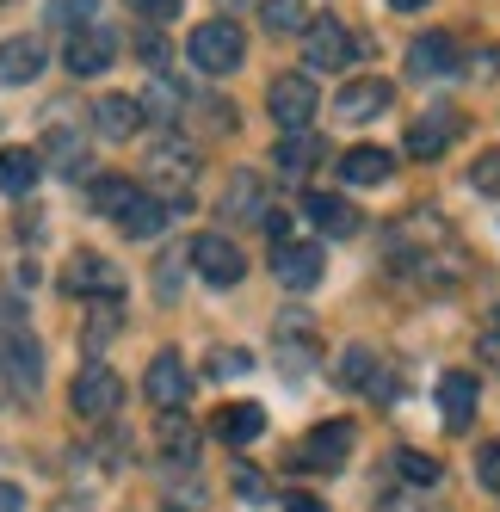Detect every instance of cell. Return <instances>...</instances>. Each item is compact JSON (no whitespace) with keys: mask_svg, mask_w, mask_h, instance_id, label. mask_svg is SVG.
I'll use <instances>...</instances> for the list:
<instances>
[{"mask_svg":"<svg viewBox=\"0 0 500 512\" xmlns=\"http://www.w3.org/2000/svg\"><path fill=\"white\" fill-rule=\"evenodd\" d=\"M0 377H7L19 395L44 389V346L31 340L25 321H7V315H0Z\"/></svg>","mask_w":500,"mask_h":512,"instance_id":"6da1fadb","label":"cell"},{"mask_svg":"<svg viewBox=\"0 0 500 512\" xmlns=\"http://www.w3.org/2000/svg\"><path fill=\"white\" fill-rule=\"evenodd\" d=\"M186 50H192V62L204 68V75H235V68L247 62V38H241L235 19H204L186 38Z\"/></svg>","mask_w":500,"mask_h":512,"instance_id":"7a4b0ae2","label":"cell"},{"mask_svg":"<svg viewBox=\"0 0 500 512\" xmlns=\"http://www.w3.org/2000/svg\"><path fill=\"white\" fill-rule=\"evenodd\" d=\"M62 290L68 297H99V303H118L124 297V272L105 260V253H68V266H62Z\"/></svg>","mask_w":500,"mask_h":512,"instance_id":"3957f363","label":"cell"},{"mask_svg":"<svg viewBox=\"0 0 500 512\" xmlns=\"http://www.w3.org/2000/svg\"><path fill=\"white\" fill-rule=\"evenodd\" d=\"M315 105H321V87H315L309 75H272V87H266V112H272L278 130H309Z\"/></svg>","mask_w":500,"mask_h":512,"instance_id":"277c9868","label":"cell"},{"mask_svg":"<svg viewBox=\"0 0 500 512\" xmlns=\"http://www.w3.org/2000/svg\"><path fill=\"white\" fill-rule=\"evenodd\" d=\"M68 401H75L81 420H112L118 401H124V377L112 371V364H87V371L75 377V389H68Z\"/></svg>","mask_w":500,"mask_h":512,"instance_id":"5b68a950","label":"cell"},{"mask_svg":"<svg viewBox=\"0 0 500 512\" xmlns=\"http://www.w3.org/2000/svg\"><path fill=\"white\" fill-rule=\"evenodd\" d=\"M352 56H359V38H352L340 19H309L303 25V62L315 68V75H321V68L334 75V68H346Z\"/></svg>","mask_w":500,"mask_h":512,"instance_id":"8992f818","label":"cell"},{"mask_svg":"<svg viewBox=\"0 0 500 512\" xmlns=\"http://www.w3.org/2000/svg\"><path fill=\"white\" fill-rule=\"evenodd\" d=\"M192 371H186V358L173 352V346H161L155 358H149V377H142V389H149V401L161 414H173V408H186V395H192Z\"/></svg>","mask_w":500,"mask_h":512,"instance_id":"52a82bcc","label":"cell"},{"mask_svg":"<svg viewBox=\"0 0 500 512\" xmlns=\"http://www.w3.org/2000/svg\"><path fill=\"white\" fill-rule=\"evenodd\" d=\"M118 62V38L105 25H81L75 38H68V50H62V68L75 81H93V75H105V68Z\"/></svg>","mask_w":500,"mask_h":512,"instance_id":"ba28073f","label":"cell"},{"mask_svg":"<svg viewBox=\"0 0 500 512\" xmlns=\"http://www.w3.org/2000/svg\"><path fill=\"white\" fill-rule=\"evenodd\" d=\"M463 68V44L451 31H426V38L408 44V81H445Z\"/></svg>","mask_w":500,"mask_h":512,"instance_id":"9c48e42d","label":"cell"},{"mask_svg":"<svg viewBox=\"0 0 500 512\" xmlns=\"http://www.w3.org/2000/svg\"><path fill=\"white\" fill-rule=\"evenodd\" d=\"M192 266H198V278H210L217 290H229V284L247 278V253L229 235H198L192 241Z\"/></svg>","mask_w":500,"mask_h":512,"instance_id":"30bf717a","label":"cell"},{"mask_svg":"<svg viewBox=\"0 0 500 512\" xmlns=\"http://www.w3.org/2000/svg\"><path fill=\"white\" fill-rule=\"evenodd\" d=\"M321 272H328V253H321L315 241H284V247H272V278L284 290H315Z\"/></svg>","mask_w":500,"mask_h":512,"instance_id":"8fae6325","label":"cell"},{"mask_svg":"<svg viewBox=\"0 0 500 512\" xmlns=\"http://www.w3.org/2000/svg\"><path fill=\"white\" fill-rule=\"evenodd\" d=\"M167 216H173V204H167V198H155V192H142V186H136V192L112 210V223H118L130 241H155V235L167 229Z\"/></svg>","mask_w":500,"mask_h":512,"instance_id":"7c38bea8","label":"cell"},{"mask_svg":"<svg viewBox=\"0 0 500 512\" xmlns=\"http://www.w3.org/2000/svg\"><path fill=\"white\" fill-rule=\"evenodd\" d=\"M476 401H482V389H476L470 371H445V377H439V414H445V432H470V426H476Z\"/></svg>","mask_w":500,"mask_h":512,"instance_id":"4fadbf2b","label":"cell"},{"mask_svg":"<svg viewBox=\"0 0 500 512\" xmlns=\"http://www.w3.org/2000/svg\"><path fill=\"white\" fill-rule=\"evenodd\" d=\"M352 457V420H328V426H315L309 438H303V451H297V463L303 469H340Z\"/></svg>","mask_w":500,"mask_h":512,"instance_id":"5bb4252c","label":"cell"},{"mask_svg":"<svg viewBox=\"0 0 500 512\" xmlns=\"http://www.w3.org/2000/svg\"><path fill=\"white\" fill-rule=\"evenodd\" d=\"M266 179L260 173H229V192H223V204H217V216H223V223H260V216H266Z\"/></svg>","mask_w":500,"mask_h":512,"instance_id":"9a60e30c","label":"cell"},{"mask_svg":"<svg viewBox=\"0 0 500 512\" xmlns=\"http://www.w3.org/2000/svg\"><path fill=\"white\" fill-rule=\"evenodd\" d=\"M278 364L291 377H309L315 364H321V346H315V334H309V315H284L278 321Z\"/></svg>","mask_w":500,"mask_h":512,"instance_id":"2e32d148","label":"cell"},{"mask_svg":"<svg viewBox=\"0 0 500 512\" xmlns=\"http://www.w3.org/2000/svg\"><path fill=\"white\" fill-rule=\"evenodd\" d=\"M44 62H50L44 38H7L0 44V87H31L44 75Z\"/></svg>","mask_w":500,"mask_h":512,"instance_id":"e0dca14e","label":"cell"},{"mask_svg":"<svg viewBox=\"0 0 500 512\" xmlns=\"http://www.w3.org/2000/svg\"><path fill=\"white\" fill-rule=\"evenodd\" d=\"M303 216L315 229H328V235H359L365 229V216H359V204H346L340 192H303Z\"/></svg>","mask_w":500,"mask_h":512,"instance_id":"ac0fdd59","label":"cell"},{"mask_svg":"<svg viewBox=\"0 0 500 512\" xmlns=\"http://www.w3.org/2000/svg\"><path fill=\"white\" fill-rule=\"evenodd\" d=\"M142 124H149V118H142V105H136L130 93H105V99H93V130H99L105 142H130Z\"/></svg>","mask_w":500,"mask_h":512,"instance_id":"d6986e66","label":"cell"},{"mask_svg":"<svg viewBox=\"0 0 500 512\" xmlns=\"http://www.w3.org/2000/svg\"><path fill=\"white\" fill-rule=\"evenodd\" d=\"M210 432H217L223 445H254L266 432V408L260 401H223V408L210 414Z\"/></svg>","mask_w":500,"mask_h":512,"instance_id":"ffe728a7","label":"cell"},{"mask_svg":"<svg viewBox=\"0 0 500 512\" xmlns=\"http://www.w3.org/2000/svg\"><path fill=\"white\" fill-rule=\"evenodd\" d=\"M389 99H396V81L371 75V81H346V87H340V99H334V112L359 124V118H377V112H389Z\"/></svg>","mask_w":500,"mask_h":512,"instance_id":"44dd1931","label":"cell"},{"mask_svg":"<svg viewBox=\"0 0 500 512\" xmlns=\"http://www.w3.org/2000/svg\"><path fill=\"white\" fill-rule=\"evenodd\" d=\"M149 179H167V186L198 179V142H180V136L155 142V149H149Z\"/></svg>","mask_w":500,"mask_h":512,"instance_id":"7402d4cb","label":"cell"},{"mask_svg":"<svg viewBox=\"0 0 500 512\" xmlns=\"http://www.w3.org/2000/svg\"><path fill=\"white\" fill-rule=\"evenodd\" d=\"M451 142H457V112H426V118H414V130H408V155H414V161H439Z\"/></svg>","mask_w":500,"mask_h":512,"instance_id":"603a6c76","label":"cell"},{"mask_svg":"<svg viewBox=\"0 0 500 512\" xmlns=\"http://www.w3.org/2000/svg\"><path fill=\"white\" fill-rule=\"evenodd\" d=\"M340 179H346V186H383V179H396V155L371 149V142H365V149H346L340 155Z\"/></svg>","mask_w":500,"mask_h":512,"instance_id":"cb8c5ba5","label":"cell"},{"mask_svg":"<svg viewBox=\"0 0 500 512\" xmlns=\"http://www.w3.org/2000/svg\"><path fill=\"white\" fill-rule=\"evenodd\" d=\"M155 438H161V451H167V463H186V469H192V457H198V426L186 420V408H173V414H161Z\"/></svg>","mask_w":500,"mask_h":512,"instance_id":"d4e9b609","label":"cell"},{"mask_svg":"<svg viewBox=\"0 0 500 512\" xmlns=\"http://www.w3.org/2000/svg\"><path fill=\"white\" fill-rule=\"evenodd\" d=\"M38 173H44V161L31 149H0V192L7 198H25L31 186H38Z\"/></svg>","mask_w":500,"mask_h":512,"instance_id":"484cf974","label":"cell"},{"mask_svg":"<svg viewBox=\"0 0 500 512\" xmlns=\"http://www.w3.org/2000/svg\"><path fill=\"white\" fill-rule=\"evenodd\" d=\"M260 25L272 31V38H303L309 7H303V0H260Z\"/></svg>","mask_w":500,"mask_h":512,"instance_id":"4316f807","label":"cell"},{"mask_svg":"<svg viewBox=\"0 0 500 512\" xmlns=\"http://www.w3.org/2000/svg\"><path fill=\"white\" fill-rule=\"evenodd\" d=\"M315 161H321V136L315 130H284V142H278V173H303Z\"/></svg>","mask_w":500,"mask_h":512,"instance_id":"83f0119b","label":"cell"},{"mask_svg":"<svg viewBox=\"0 0 500 512\" xmlns=\"http://www.w3.org/2000/svg\"><path fill=\"white\" fill-rule=\"evenodd\" d=\"M371 377H377V352H371V346H346L334 383H340V389H371Z\"/></svg>","mask_w":500,"mask_h":512,"instance_id":"f1b7e54d","label":"cell"},{"mask_svg":"<svg viewBox=\"0 0 500 512\" xmlns=\"http://www.w3.org/2000/svg\"><path fill=\"white\" fill-rule=\"evenodd\" d=\"M44 149H50V161H56L62 173H87V142H81L75 130H50Z\"/></svg>","mask_w":500,"mask_h":512,"instance_id":"f546056e","label":"cell"},{"mask_svg":"<svg viewBox=\"0 0 500 512\" xmlns=\"http://www.w3.org/2000/svg\"><path fill=\"white\" fill-rule=\"evenodd\" d=\"M396 469H402V482L408 488H439V457H426V451H396Z\"/></svg>","mask_w":500,"mask_h":512,"instance_id":"4dcf8cb0","label":"cell"},{"mask_svg":"<svg viewBox=\"0 0 500 512\" xmlns=\"http://www.w3.org/2000/svg\"><path fill=\"white\" fill-rule=\"evenodd\" d=\"M247 371H254V358H247L241 346H210V358H204V377H217V383L247 377Z\"/></svg>","mask_w":500,"mask_h":512,"instance_id":"1f68e13d","label":"cell"},{"mask_svg":"<svg viewBox=\"0 0 500 512\" xmlns=\"http://www.w3.org/2000/svg\"><path fill=\"white\" fill-rule=\"evenodd\" d=\"M112 334H118V303H99L93 321H87V352H105V346H112Z\"/></svg>","mask_w":500,"mask_h":512,"instance_id":"d6a6232c","label":"cell"},{"mask_svg":"<svg viewBox=\"0 0 500 512\" xmlns=\"http://www.w3.org/2000/svg\"><path fill=\"white\" fill-rule=\"evenodd\" d=\"M470 186H476L482 198H500V149H488V155L470 161Z\"/></svg>","mask_w":500,"mask_h":512,"instance_id":"836d02e7","label":"cell"},{"mask_svg":"<svg viewBox=\"0 0 500 512\" xmlns=\"http://www.w3.org/2000/svg\"><path fill=\"white\" fill-rule=\"evenodd\" d=\"M130 192H136V179H124V173H105L99 186H93V204H99L105 216H112V210H118V204H124Z\"/></svg>","mask_w":500,"mask_h":512,"instance_id":"e575fe53","label":"cell"},{"mask_svg":"<svg viewBox=\"0 0 500 512\" xmlns=\"http://www.w3.org/2000/svg\"><path fill=\"white\" fill-rule=\"evenodd\" d=\"M476 482H482L488 494H500V438L476 451Z\"/></svg>","mask_w":500,"mask_h":512,"instance_id":"d590c367","label":"cell"},{"mask_svg":"<svg viewBox=\"0 0 500 512\" xmlns=\"http://www.w3.org/2000/svg\"><path fill=\"white\" fill-rule=\"evenodd\" d=\"M173 278H180V260L167 253V260L155 266V297H161V303H173V297H180V284H173Z\"/></svg>","mask_w":500,"mask_h":512,"instance_id":"8d00e7d4","label":"cell"},{"mask_svg":"<svg viewBox=\"0 0 500 512\" xmlns=\"http://www.w3.org/2000/svg\"><path fill=\"white\" fill-rule=\"evenodd\" d=\"M229 475H235V488H241V500H266V482H260V469H254V463H235Z\"/></svg>","mask_w":500,"mask_h":512,"instance_id":"74e56055","label":"cell"},{"mask_svg":"<svg viewBox=\"0 0 500 512\" xmlns=\"http://www.w3.org/2000/svg\"><path fill=\"white\" fill-rule=\"evenodd\" d=\"M124 7L142 13V19H155V25H161V19H180V0H124Z\"/></svg>","mask_w":500,"mask_h":512,"instance_id":"f35d334b","label":"cell"},{"mask_svg":"<svg viewBox=\"0 0 500 512\" xmlns=\"http://www.w3.org/2000/svg\"><path fill=\"white\" fill-rule=\"evenodd\" d=\"M476 358L488 364V371H500V327H482V340H476Z\"/></svg>","mask_w":500,"mask_h":512,"instance_id":"ab89813d","label":"cell"},{"mask_svg":"<svg viewBox=\"0 0 500 512\" xmlns=\"http://www.w3.org/2000/svg\"><path fill=\"white\" fill-rule=\"evenodd\" d=\"M136 56H142V62H167V38H155V31H142V38H136Z\"/></svg>","mask_w":500,"mask_h":512,"instance_id":"60d3db41","label":"cell"},{"mask_svg":"<svg viewBox=\"0 0 500 512\" xmlns=\"http://www.w3.org/2000/svg\"><path fill=\"white\" fill-rule=\"evenodd\" d=\"M284 512H328L315 494H284Z\"/></svg>","mask_w":500,"mask_h":512,"instance_id":"b9f144b4","label":"cell"},{"mask_svg":"<svg viewBox=\"0 0 500 512\" xmlns=\"http://www.w3.org/2000/svg\"><path fill=\"white\" fill-rule=\"evenodd\" d=\"M0 512H25V494L13 482H0Z\"/></svg>","mask_w":500,"mask_h":512,"instance_id":"7bdbcfd3","label":"cell"},{"mask_svg":"<svg viewBox=\"0 0 500 512\" xmlns=\"http://www.w3.org/2000/svg\"><path fill=\"white\" fill-rule=\"evenodd\" d=\"M476 68H482V75H500V50H482V56H476Z\"/></svg>","mask_w":500,"mask_h":512,"instance_id":"ee69618b","label":"cell"},{"mask_svg":"<svg viewBox=\"0 0 500 512\" xmlns=\"http://www.w3.org/2000/svg\"><path fill=\"white\" fill-rule=\"evenodd\" d=\"M389 7H396V13H414V7H426V0H389Z\"/></svg>","mask_w":500,"mask_h":512,"instance_id":"f6af8a7d","label":"cell"}]
</instances>
